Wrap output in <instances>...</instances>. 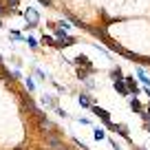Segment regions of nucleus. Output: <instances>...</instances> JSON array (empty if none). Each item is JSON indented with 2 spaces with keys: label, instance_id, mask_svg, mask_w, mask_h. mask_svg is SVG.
Wrapping results in <instances>:
<instances>
[{
  "label": "nucleus",
  "instance_id": "nucleus-3",
  "mask_svg": "<svg viewBox=\"0 0 150 150\" xmlns=\"http://www.w3.org/2000/svg\"><path fill=\"white\" fill-rule=\"evenodd\" d=\"M124 84L128 86V91H130V95H139V86H137L135 77H124Z\"/></svg>",
  "mask_w": 150,
  "mask_h": 150
},
{
  "label": "nucleus",
  "instance_id": "nucleus-21",
  "mask_svg": "<svg viewBox=\"0 0 150 150\" xmlns=\"http://www.w3.org/2000/svg\"><path fill=\"white\" fill-rule=\"evenodd\" d=\"M38 2H42L44 7H53V0H38Z\"/></svg>",
  "mask_w": 150,
  "mask_h": 150
},
{
  "label": "nucleus",
  "instance_id": "nucleus-1",
  "mask_svg": "<svg viewBox=\"0 0 150 150\" xmlns=\"http://www.w3.org/2000/svg\"><path fill=\"white\" fill-rule=\"evenodd\" d=\"M24 20H27V27L29 29H33V27H38L40 24V16H38V11L35 9H24Z\"/></svg>",
  "mask_w": 150,
  "mask_h": 150
},
{
  "label": "nucleus",
  "instance_id": "nucleus-8",
  "mask_svg": "<svg viewBox=\"0 0 150 150\" xmlns=\"http://www.w3.org/2000/svg\"><path fill=\"white\" fill-rule=\"evenodd\" d=\"M80 104H82V106H84V108H91V106H93V99H91L88 97V95H86V93H80Z\"/></svg>",
  "mask_w": 150,
  "mask_h": 150
},
{
  "label": "nucleus",
  "instance_id": "nucleus-20",
  "mask_svg": "<svg viewBox=\"0 0 150 150\" xmlns=\"http://www.w3.org/2000/svg\"><path fill=\"white\" fill-rule=\"evenodd\" d=\"M27 42H29V47H31V49L38 47V40H35V38H27Z\"/></svg>",
  "mask_w": 150,
  "mask_h": 150
},
{
  "label": "nucleus",
  "instance_id": "nucleus-7",
  "mask_svg": "<svg viewBox=\"0 0 150 150\" xmlns=\"http://www.w3.org/2000/svg\"><path fill=\"white\" fill-rule=\"evenodd\" d=\"M137 77H139V80L144 82V86H146V88H150V77L146 75V71H144V69H137Z\"/></svg>",
  "mask_w": 150,
  "mask_h": 150
},
{
  "label": "nucleus",
  "instance_id": "nucleus-18",
  "mask_svg": "<svg viewBox=\"0 0 150 150\" xmlns=\"http://www.w3.org/2000/svg\"><path fill=\"white\" fill-rule=\"evenodd\" d=\"M95 139H97V141L104 139V130H102V128H95Z\"/></svg>",
  "mask_w": 150,
  "mask_h": 150
},
{
  "label": "nucleus",
  "instance_id": "nucleus-24",
  "mask_svg": "<svg viewBox=\"0 0 150 150\" xmlns=\"http://www.w3.org/2000/svg\"><path fill=\"white\" fill-rule=\"evenodd\" d=\"M144 128H146V130L150 132V122H146V124H144Z\"/></svg>",
  "mask_w": 150,
  "mask_h": 150
},
{
  "label": "nucleus",
  "instance_id": "nucleus-26",
  "mask_svg": "<svg viewBox=\"0 0 150 150\" xmlns=\"http://www.w3.org/2000/svg\"><path fill=\"white\" fill-rule=\"evenodd\" d=\"M0 66H2V57H0Z\"/></svg>",
  "mask_w": 150,
  "mask_h": 150
},
{
  "label": "nucleus",
  "instance_id": "nucleus-6",
  "mask_svg": "<svg viewBox=\"0 0 150 150\" xmlns=\"http://www.w3.org/2000/svg\"><path fill=\"white\" fill-rule=\"evenodd\" d=\"M115 132H119L126 141H130V132H128V128L124 126V124H115Z\"/></svg>",
  "mask_w": 150,
  "mask_h": 150
},
{
  "label": "nucleus",
  "instance_id": "nucleus-25",
  "mask_svg": "<svg viewBox=\"0 0 150 150\" xmlns=\"http://www.w3.org/2000/svg\"><path fill=\"white\" fill-rule=\"evenodd\" d=\"M0 29H2V20H0Z\"/></svg>",
  "mask_w": 150,
  "mask_h": 150
},
{
  "label": "nucleus",
  "instance_id": "nucleus-2",
  "mask_svg": "<svg viewBox=\"0 0 150 150\" xmlns=\"http://www.w3.org/2000/svg\"><path fill=\"white\" fill-rule=\"evenodd\" d=\"M91 110H93V115H97V117L102 119L104 124H106V122H110V112H108V110H104V108L95 106V104H93V106H91Z\"/></svg>",
  "mask_w": 150,
  "mask_h": 150
},
{
  "label": "nucleus",
  "instance_id": "nucleus-16",
  "mask_svg": "<svg viewBox=\"0 0 150 150\" xmlns=\"http://www.w3.org/2000/svg\"><path fill=\"white\" fill-rule=\"evenodd\" d=\"M42 42H44V44H49V47H53V49H55V40H53L51 35H42Z\"/></svg>",
  "mask_w": 150,
  "mask_h": 150
},
{
  "label": "nucleus",
  "instance_id": "nucleus-19",
  "mask_svg": "<svg viewBox=\"0 0 150 150\" xmlns=\"http://www.w3.org/2000/svg\"><path fill=\"white\" fill-rule=\"evenodd\" d=\"M33 77H38V80H44L47 75H44V73H42V71H40V69H35V71H33Z\"/></svg>",
  "mask_w": 150,
  "mask_h": 150
},
{
  "label": "nucleus",
  "instance_id": "nucleus-11",
  "mask_svg": "<svg viewBox=\"0 0 150 150\" xmlns=\"http://www.w3.org/2000/svg\"><path fill=\"white\" fill-rule=\"evenodd\" d=\"M75 64H84V66H93V64H91V62H88V57H84V55H77V57H75Z\"/></svg>",
  "mask_w": 150,
  "mask_h": 150
},
{
  "label": "nucleus",
  "instance_id": "nucleus-27",
  "mask_svg": "<svg viewBox=\"0 0 150 150\" xmlns=\"http://www.w3.org/2000/svg\"><path fill=\"white\" fill-rule=\"evenodd\" d=\"M135 150H144V148H135Z\"/></svg>",
  "mask_w": 150,
  "mask_h": 150
},
{
  "label": "nucleus",
  "instance_id": "nucleus-10",
  "mask_svg": "<svg viewBox=\"0 0 150 150\" xmlns=\"http://www.w3.org/2000/svg\"><path fill=\"white\" fill-rule=\"evenodd\" d=\"M9 33H11V40H16V42H24V40H27V38H24L22 33L18 31V29H11Z\"/></svg>",
  "mask_w": 150,
  "mask_h": 150
},
{
  "label": "nucleus",
  "instance_id": "nucleus-12",
  "mask_svg": "<svg viewBox=\"0 0 150 150\" xmlns=\"http://www.w3.org/2000/svg\"><path fill=\"white\" fill-rule=\"evenodd\" d=\"M110 77H112V80H122V69H119V66H115V69L110 71Z\"/></svg>",
  "mask_w": 150,
  "mask_h": 150
},
{
  "label": "nucleus",
  "instance_id": "nucleus-4",
  "mask_svg": "<svg viewBox=\"0 0 150 150\" xmlns=\"http://www.w3.org/2000/svg\"><path fill=\"white\" fill-rule=\"evenodd\" d=\"M112 86H115V91H117L119 95H124V97H128V93H130V91H128V86L124 84V80H115V84H112Z\"/></svg>",
  "mask_w": 150,
  "mask_h": 150
},
{
  "label": "nucleus",
  "instance_id": "nucleus-5",
  "mask_svg": "<svg viewBox=\"0 0 150 150\" xmlns=\"http://www.w3.org/2000/svg\"><path fill=\"white\" fill-rule=\"evenodd\" d=\"M130 108H132L135 112H139V115L144 112V104H141L139 99H137V95H132V97H130Z\"/></svg>",
  "mask_w": 150,
  "mask_h": 150
},
{
  "label": "nucleus",
  "instance_id": "nucleus-15",
  "mask_svg": "<svg viewBox=\"0 0 150 150\" xmlns=\"http://www.w3.org/2000/svg\"><path fill=\"white\" fill-rule=\"evenodd\" d=\"M66 35H69V33H66V31H64V29H62V27H60V29L55 27V38H57V40H64Z\"/></svg>",
  "mask_w": 150,
  "mask_h": 150
},
{
  "label": "nucleus",
  "instance_id": "nucleus-22",
  "mask_svg": "<svg viewBox=\"0 0 150 150\" xmlns=\"http://www.w3.org/2000/svg\"><path fill=\"white\" fill-rule=\"evenodd\" d=\"M77 122H80V124H84V126H88V124H91V119H86V117H82V119H77Z\"/></svg>",
  "mask_w": 150,
  "mask_h": 150
},
{
  "label": "nucleus",
  "instance_id": "nucleus-17",
  "mask_svg": "<svg viewBox=\"0 0 150 150\" xmlns=\"http://www.w3.org/2000/svg\"><path fill=\"white\" fill-rule=\"evenodd\" d=\"M7 7H9V9H18V7H20V0H7Z\"/></svg>",
  "mask_w": 150,
  "mask_h": 150
},
{
  "label": "nucleus",
  "instance_id": "nucleus-9",
  "mask_svg": "<svg viewBox=\"0 0 150 150\" xmlns=\"http://www.w3.org/2000/svg\"><path fill=\"white\" fill-rule=\"evenodd\" d=\"M9 13H13V9L7 7V0H0V16L5 18V16H9Z\"/></svg>",
  "mask_w": 150,
  "mask_h": 150
},
{
  "label": "nucleus",
  "instance_id": "nucleus-14",
  "mask_svg": "<svg viewBox=\"0 0 150 150\" xmlns=\"http://www.w3.org/2000/svg\"><path fill=\"white\" fill-rule=\"evenodd\" d=\"M42 102H47L51 108H55V106H57V104H55V99H53L51 95H42Z\"/></svg>",
  "mask_w": 150,
  "mask_h": 150
},
{
  "label": "nucleus",
  "instance_id": "nucleus-23",
  "mask_svg": "<svg viewBox=\"0 0 150 150\" xmlns=\"http://www.w3.org/2000/svg\"><path fill=\"white\" fill-rule=\"evenodd\" d=\"M110 146H112V148H115V150H122V148H119V146L115 144V141H112V139H110Z\"/></svg>",
  "mask_w": 150,
  "mask_h": 150
},
{
  "label": "nucleus",
  "instance_id": "nucleus-13",
  "mask_svg": "<svg viewBox=\"0 0 150 150\" xmlns=\"http://www.w3.org/2000/svg\"><path fill=\"white\" fill-rule=\"evenodd\" d=\"M24 84H27V91L31 93V91H35V82H33V77H27L24 80Z\"/></svg>",
  "mask_w": 150,
  "mask_h": 150
}]
</instances>
